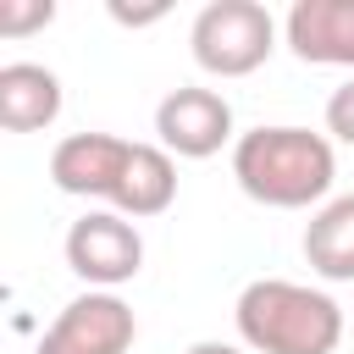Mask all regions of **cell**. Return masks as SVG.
Here are the masks:
<instances>
[{
	"label": "cell",
	"instance_id": "1",
	"mask_svg": "<svg viewBox=\"0 0 354 354\" xmlns=\"http://www.w3.org/2000/svg\"><path fill=\"white\" fill-rule=\"evenodd\" d=\"M232 177L254 205L321 210L337 183V149L310 127H249L232 144Z\"/></svg>",
	"mask_w": 354,
	"mask_h": 354
},
{
	"label": "cell",
	"instance_id": "2",
	"mask_svg": "<svg viewBox=\"0 0 354 354\" xmlns=\"http://www.w3.org/2000/svg\"><path fill=\"white\" fill-rule=\"evenodd\" d=\"M249 354H332L343 343V310L332 293L288 277H254L232 304Z\"/></svg>",
	"mask_w": 354,
	"mask_h": 354
},
{
	"label": "cell",
	"instance_id": "3",
	"mask_svg": "<svg viewBox=\"0 0 354 354\" xmlns=\"http://www.w3.org/2000/svg\"><path fill=\"white\" fill-rule=\"evenodd\" d=\"M188 50L210 77H249L277 50V17L260 0H210L188 28Z\"/></svg>",
	"mask_w": 354,
	"mask_h": 354
},
{
	"label": "cell",
	"instance_id": "4",
	"mask_svg": "<svg viewBox=\"0 0 354 354\" xmlns=\"http://www.w3.org/2000/svg\"><path fill=\"white\" fill-rule=\"evenodd\" d=\"M61 254H66L72 277H83L100 293H116L122 282H133L144 271V238H138V227L122 210H88V216H77L66 227Z\"/></svg>",
	"mask_w": 354,
	"mask_h": 354
},
{
	"label": "cell",
	"instance_id": "5",
	"mask_svg": "<svg viewBox=\"0 0 354 354\" xmlns=\"http://www.w3.org/2000/svg\"><path fill=\"white\" fill-rule=\"evenodd\" d=\"M138 337V321H133V304L122 293H77L39 337L33 354H127Z\"/></svg>",
	"mask_w": 354,
	"mask_h": 354
},
{
	"label": "cell",
	"instance_id": "6",
	"mask_svg": "<svg viewBox=\"0 0 354 354\" xmlns=\"http://www.w3.org/2000/svg\"><path fill=\"white\" fill-rule=\"evenodd\" d=\"M155 138L177 160H210L221 144H238L232 138V105H227V94L199 88V83L171 88L155 105Z\"/></svg>",
	"mask_w": 354,
	"mask_h": 354
},
{
	"label": "cell",
	"instance_id": "7",
	"mask_svg": "<svg viewBox=\"0 0 354 354\" xmlns=\"http://www.w3.org/2000/svg\"><path fill=\"white\" fill-rule=\"evenodd\" d=\"M133 144L116 133H72L50 149V183L72 199H111Z\"/></svg>",
	"mask_w": 354,
	"mask_h": 354
},
{
	"label": "cell",
	"instance_id": "8",
	"mask_svg": "<svg viewBox=\"0 0 354 354\" xmlns=\"http://www.w3.org/2000/svg\"><path fill=\"white\" fill-rule=\"evenodd\" d=\"M282 39L304 66L354 72V0H293L282 17Z\"/></svg>",
	"mask_w": 354,
	"mask_h": 354
},
{
	"label": "cell",
	"instance_id": "9",
	"mask_svg": "<svg viewBox=\"0 0 354 354\" xmlns=\"http://www.w3.org/2000/svg\"><path fill=\"white\" fill-rule=\"evenodd\" d=\"M61 116V77L39 61L0 66V127L6 133H44Z\"/></svg>",
	"mask_w": 354,
	"mask_h": 354
},
{
	"label": "cell",
	"instance_id": "10",
	"mask_svg": "<svg viewBox=\"0 0 354 354\" xmlns=\"http://www.w3.org/2000/svg\"><path fill=\"white\" fill-rule=\"evenodd\" d=\"M171 199H177V155H166L160 144H133L122 183L111 194V210H122L127 221H149L171 210Z\"/></svg>",
	"mask_w": 354,
	"mask_h": 354
},
{
	"label": "cell",
	"instance_id": "11",
	"mask_svg": "<svg viewBox=\"0 0 354 354\" xmlns=\"http://www.w3.org/2000/svg\"><path fill=\"white\" fill-rule=\"evenodd\" d=\"M304 260L326 282H354V194H332L304 221Z\"/></svg>",
	"mask_w": 354,
	"mask_h": 354
},
{
	"label": "cell",
	"instance_id": "12",
	"mask_svg": "<svg viewBox=\"0 0 354 354\" xmlns=\"http://www.w3.org/2000/svg\"><path fill=\"white\" fill-rule=\"evenodd\" d=\"M55 22V6L50 0H0V33L6 39H22V33H39Z\"/></svg>",
	"mask_w": 354,
	"mask_h": 354
},
{
	"label": "cell",
	"instance_id": "13",
	"mask_svg": "<svg viewBox=\"0 0 354 354\" xmlns=\"http://www.w3.org/2000/svg\"><path fill=\"white\" fill-rule=\"evenodd\" d=\"M326 133L354 149V77L332 88V100H326Z\"/></svg>",
	"mask_w": 354,
	"mask_h": 354
},
{
	"label": "cell",
	"instance_id": "14",
	"mask_svg": "<svg viewBox=\"0 0 354 354\" xmlns=\"http://www.w3.org/2000/svg\"><path fill=\"white\" fill-rule=\"evenodd\" d=\"M111 17H116L122 28H144V22H155V17H166V6H144V11H127V6H111Z\"/></svg>",
	"mask_w": 354,
	"mask_h": 354
},
{
	"label": "cell",
	"instance_id": "15",
	"mask_svg": "<svg viewBox=\"0 0 354 354\" xmlns=\"http://www.w3.org/2000/svg\"><path fill=\"white\" fill-rule=\"evenodd\" d=\"M188 354H243L238 343H221V337H205V343H194Z\"/></svg>",
	"mask_w": 354,
	"mask_h": 354
}]
</instances>
